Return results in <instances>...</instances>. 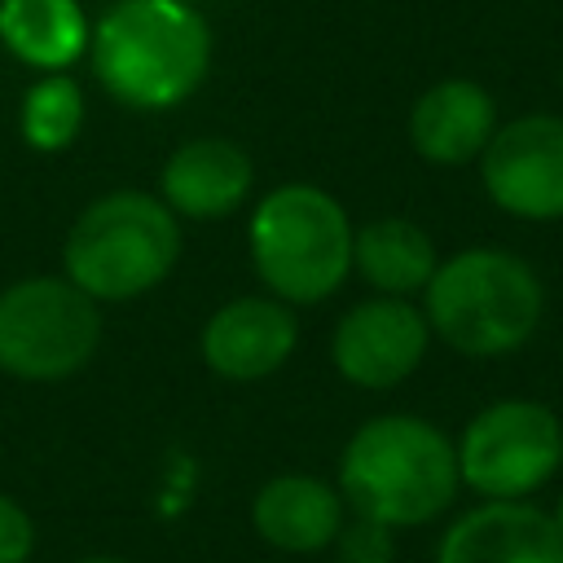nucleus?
Wrapping results in <instances>:
<instances>
[{
	"instance_id": "12",
	"label": "nucleus",
	"mask_w": 563,
	"mask_h": 563,
	"mask_svg": "<svg viewBox=\"0 0 563 563\" xmlns=\"http://www.w3.org/2000/svg\"><path fill=\"white\" fill-rule=\"evenodd\" d=\"M435 563H563V541L537 501H475L444 523Z\"/></svg>"
},
{
	"instance_id": "9",
	"label": "nucleus",
	"mask_w": 563,
	"mask_h": 563,
	"mask_svg": "<svg viewBox=\"0 0 563 563\" xmlns=\"http://www.w3.org/2000/svg\"><path fill=\"white\" fill-rule=\"evenodd\" d=\"M431 343L435 339L418 299L365 295L334 321L330 365L347 387L391 391L422 369Z\"/></svg>"
},
{
	"instance_id": "11",
	"label": "nucleus",
	"mask_w": 563,
	"mask_h": 563,
	"mask_svg": "<svg viewBox=\"0 0 563 563\" xmlns=\"http://www.w3.org/2000/svg\"><path fill=\"white\" fill-rule=\"evenodd\" d=\"M497 123V97L479 79L444 75L413 97L405 114V136L409 150L431 167H471L488 150Z\"/></svg>"
},
{
	"instance_id": "6",
	"label": "nucleus",
	"mask_w": 563,
	"mask_h": 563,
	"mask_svg": "<svg viewBox=\"0 0 563 563\" xmlns=\"http://www.w3.org/2000/svg\"><path fill=\"white\" fill-rule=\"evenodd\" d=\"M106 317L62 273H31L0 290V369L22 383H66L101 347Z\"/></svg>"
},
{
	"instance_id": "17",
	"label": "nucleus",
	"mask_w": 563,
	"mask_h": 563,
	"mask_svg": "<svg viewBox=\"0 0 563 563\" xmlns=\"http://www.w3.org/2000/svg\"><path fill=\"white\" fill-rule=\"evenodd\" d=\"M88 119L84 88L70 70L62 75H35L18 101V136L35 154H62L79 141Z\"/></svg>"
},
{
	"instance_id": "22",
	"label": "nucleus",
	"mask_w": 563,
	"mask_h": 563,
	"mask_svg": "<svg viewBox=\"0 0 563 563\" xmlns=\"http://www.w3.org/2000/svg\"><path fill=\"white\" fill-rule=\"evenodd\" d=\"M559 88H563V66H559Z\"/></svg>"
},
{
	"instance_id": "21",
	"label": "nucleus",
	"mask_w": 563,
	"mask_h": 563,
	"mask_svg": "<svg viewBox=\"0 0 563 563\" xmlns=\"http://www.w3.org/2000/svg\"><path fill=\"white\" fill-rule=\"evenodd\" d=\"M75 563H132V559H123V554H84Z\"/></svg>"
},
{
	"instance_id": "5",
	"label": "nucleus",
	"mask_w": 563,
	"mask_h": 563,
	"mask_svg": "<svg viewBox=\"0 0 563 563\" xmlns=\"http://www.w3.org/2000/svg\"><path fill=\"white\" fill-rule=\"evenodd\" d=\"M185 251L176 211L150 189H106L66 229L62 277L97 303H128L158 290Z\"/></svg>"
},
{
	"instance_id": "4",
	"label": "nucleus",
	"mask_w": 563,
	"mask_h": 563,
	"mask_svg": "<svg viewBox=\"0 0 563 563\" xmlns=\"http://www.w3.org/2000/svg\"><path fill=\"white\" fill-rule=\"evenodd\" d=\"M356 224L347 207L312 185L282 180L255 198L246 216V255L264 290L290 308H312L339 295L352 277Z\"/></svg>"
},
{
	"instance_id": "14",
	"label": "nucleus",
	"mask_w": 563,
	"mask_h": 563,
	"mask_svg": "<svg viewBox=\"0 0 563 563\" xmlns=\"http://www.w3.org/2000/svg\"><path fill=\"white\" fill-rule=\"evenodd\" d=\"M347 501L339 484L308 475V471H282L264 479L251 497V528L264 545L282 554H321L339 541L347 523Z\"/></svg>"
},
{
	"instance_id": "8",
	"label": "nucleus",
	"mask_w": 563,
	"mask_h": 563,
	"mask_svg": "<svg viewBox=\"0 0 563 563\" xmlns=\"http://www.w3.org/2000/svg\"><path fill=\"white\" fill-rule=\"evenodd\" d=\"M484 198L519 224H563V114L523 110L497 123L475 163Z\"/></svg>"
},
{
	"instance_id": "15",
	"label": "nucleus",
	"mask_w": 563,
	"mask_h": 563,
	"mask_svg": "<svg viewBox=\"0 0 563 563\" xmlns=\"http://www.w3.org/2000/svg\"><path fill=\"white\" fill-rule=\"evenodd\" d=\"M92 18L84 0H0V48L35 75H62L88 57Z\"/></svg>"
},
{
	"instance_id": "10",
	"label": "nucleus",
	"mask_w": 563,
	"mask_h": 563,
	"mask_svg": "<svg viewBox=\"0 0 563 563\" xmlns=\"http://www.w3.org/2000/svg\"><path fill=\"white\" fill-rule=\"evenodd\" d=\"M295 347L299 317L268 290L224 299L198 330V356L224 383H260L277 374L295 356Z\"/></svg>"
},
{
	"instance_id": "2",
	"label": "nucleus",
	"mask_w": 563,
	"mask_h": 563,
	"mask_svg": "<svg viewBox=\"0 0 563 563\" xmlns=\"http://www.w3.org/2000/svg\"><path fill=\"white\" fill-rule=\"evenodd\" d=\"M216 35L189 0H110L92 18L88 66L110 101L141 114L185 106L211 75Z\"/></svg>"
},
{
	"instance_id": "13",
	"label": "nucleus",
	"mask_w": 563,
	"mask_h": 563,
	"mask_svg": "<svg viewBox=\"0 0 563 563\" xmlns=\"http://www.w3.org/2000/svg\"><path fill=\"white\" fill-rule=\"evenodd\" d=\"M255 189V163L233 136H189L158 167V198L176 220H229Z\"/></svg>"
},
{
	"instance_id": "1",
	"label": "nucleus",
	"mask_w": 563,
	"mask_h": 563,
	"mask_svg": "<svg viewBox=\"0 0 563 563\" xmlns=\"http://www.w3.org/2000/svg\"><path fill=\"white\" fill-rule=\"evenodd\" d=\"M334 484L356 519L391 532L427 528L457 506V444L427 413H374L343 440Z\"/></svg>"
},
{
	"instance_id": "20",
	"label": "nucleus",
	"mask_w": 563,
	"mask_h": 563,
	"mask_svg": "<svg viewBox=\"0 0 563 563\" xmlns=\"http://www.w3.org/2000/svg\"><path fill=\"white\" fill-rule=\"evenodd\" d=\"M550 523H554V532H559V541H563V488L554 493V506H550Z\"/></svg>"
},
{
	"instance_id": "18",
	"label": "nucleus",
	"mask_w": 563,
	"mask_h": 563,
	"mask_svg": "<svg viewBox=\"0 0 563 563\" xmlns=\"http://www.w3.org/2000/svg\"><path fill=\"white\" fill-rule=\"evenodd\" d=\"M334 550H339V563H391L396 559V532L383 523L347 515Z\"/></svg>"
},
{
	"instance_id": "19",
	"label": "nucleus",
	"mask_w": 563,
	"mask_h": 563,
	"mask_svg": "<svg viewBox=\"0 0 563 563\" xmlns=\"http://www.w3.org/2000/svg\"><path fill=\"white\" fill-rule=\"evenodd\" d=\"M40 545V528H35V515L0 488V563H31Z\"/></svg>"
},
{
	"instance_id": "16",
	"label": "nucleus",
	"mask_w": 563,
	"mask_h": 563,
	"mask_svg": "<svg viewBox=\"0 0 563 563\" xmlns=\"http://www.w3.org/2000/svg\"><path fill=\"white\" fill-rule=\"evenodd\" d=\"M440 264L435 238L409 216H374L356 224L352 238V273L369 286V295L418 299Z\"/></svg>"
},
{
	"instance_id": "7",
	"label": "nucleus",
	"mask_w": 563,
	"mask_h": 563,
	"mask_svg": "<svg viewBox=\"0 0 563 563\" xmlns=\"http://www.w3.org/2000/svg\"><path fill=\"white\" fill-rule=\"evenodd\" d=\"M453 444L462 493L475 501H537L563 471V418L537 396L479 405Z\"/></svg>"
},
{
	"instance_id": "3",
	"label": "nucleus",
	"mask_w": 563,
	"mask_h": 563,
	"mask_svg": "<svg viewBox=\"0 0 563 563\" xmlns=\"http://www.w3.org/2000/svg\"><path fill=\"white\" fill-rule=\"evenodd\" d=\"M431 339L466 361H506L523 352L545 321V282L510 246L475 242L440 255L418 295Z\"/></svg>"
}]
</instances>
